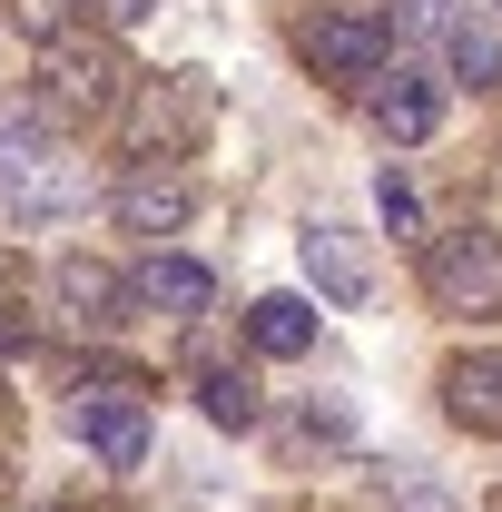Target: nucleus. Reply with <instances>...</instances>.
Returning <instances> with one entry per match:
<instances>
[{"mask_svg":"<svg viewBox=\"0 0 502 512\" xmlns=\"http://www.w3.org/2000/svg\"><path fill=\"white\" fill-rule=\"evenodd\" d=\"M424 296L434 316H502V227H443L424 237Z\"/></svg>","mask_w":502,"mask_h":512,"instance_id":"obj_4","label":"nucleus"},{"mask_svg":"<svg viewBox=\"0 0 502 512\" xmlns=\"http://www.w3.org/2000/svg\"><path fill=\"white\" fill-rule=\"evenodd\" d=\"M247 345L256 355H306L315 345V306L306 296H256L247 306Z\"/></svg>","mask_w":502,"mask_h":512,"instance_id":"obj_14","label":"nucleus"},{"mask_svg":"<svg viewBox=\"0 0 502 512\" xmlns=\"http://www.w3.org/2000/svg\"><path fill=\"white\" fill-rule=\"evenodd\" d=\"M69 434L99 453L109 473H138V463H148V404H138L128 384L119 394H79V404H69Z\"/></svg>","mask_w":502,"mask_h":512,"instance_id":"obj_6","label":"nucleus"},{"mask_svg":"<svg viewBox=\"0 0 502 512\" xmlns=\"http://www.w3.org/2000/svg\"><path fill=\"white\" fill-rule=\"evenodd\" d=\"M197 414H207V424H227V434H247L256 414H266V394H256L237 365H207V375H197Z\"/></svg>","mask_w":502,"mask_h":512,"instance_id":"obj_15","label":"nucleus"},{"mask_svg":"<svg viewBox=\"0 0 502 512\" xmlns=\"http://www.w3.org/2000/svg\"><path fill=\"white\" fill-rule=\"evenodd\" d=\"M375 207H384V227H394V237H414V217H424V207H414V188H404L394 168L375 178Z\"/></svg>","mask_w":502,"mask_h":512,"instance_id":"obj_18","label":"nucleus"},{"mask_svg":"<svg viewBox=\"0 0 502 512\" xmlns=\"http://www.w3.org/2000/svg\"><path fill=\"white\" fill-rule=\"evenodd\" d=\"M119 119H128V158H188L197 138L217 128V79H207V69H168V79H138Z\"/></svg>","mask_w":502,"mask_h":512,"instance_id":"obj_3","label":"nucleus"},{"mask_svg":"<svg viewBox=\"0 0 502 512\" xmlns=\"http://www.w3.org/2000/svg\"><path fill=\"white\" fill-rule=\"evenodd\" d=\"M148 10H158V0H99V20H109V30H138Z\"/></svg>","mask_w":502,"mask_h":512,"instance_id":"obj_19","label":"nucleus"},{"mask_svg":"<svg viewBox=\"0 0 502 512\" xmlns=\"http://www.w3.org/2000/svg\"><path fill=\"white\" fill-rule=\"evenodd\" d=\"M483 512H502V493H493V503H483Z\"/></svg>","mask_w":502,"mask_h":512,"instance_id":"obj_20","label":"nucleus"},{"mask_svg":"<svg viewBox=\"0 0 502 512\" xmlns=\"http://www.w3.org/2000/svg\"><path fill=\"white\" fill-rule=\"evenodd\" d=\"M443 69H453L463 89H502V20L493 10H463V20L443 30Z\"/></svg>","mask_w":502,"mask_h":512,"instance_id":"obj_11","label":"nucleus"},{"mask_svg":"<svg viewBox=\"0 0 502 512\" xmlns=\"http://www.w3.org/2000/svg\"><path fill=\"white\" fill-rule=\"evenodd\" d=\"M453 20H463V0H394V30L404 40H443Z\"/></svg>","mask_w":502,"mask_h":512,"instance_id":"obj_17","label":"nucleus"},{"mask_svg":"<svg viewBox=\"0 0 502 512\" xmlns=\"http://www.w3.org/2000/svg\"><path fill=\"white\" fill-rule=\"evenodd\" d=\"M207 296H217V276L197 256H148L138 266V306H158V316H207Z\"/></svg>","mask_w":502,"mask_h":512,"instance_id":"obj_12","label":"nucleus"},{"mask_svg":"<svg viewBox=\"0 0 502 512\" xmlns=\"http://www.w3.org/2000/svg\"><path fill=\"white\" fill-rule=\"evenodd\" d=\"M394 10H375V0H345V10H315V20H296V60L315 69V79H384L394 69Z\"/></svg>","mask_w":502,"mask_h":512,"instance_id":"obj_5","label":"nucleus"},{"mask_svg":"<svg viewBox=\"0 0 502 512\" xmlns=\"http://www.w3.org/2000/svg\"><path fill=\"white\" fill-rule=\"evenodd\" d=\"M128 89H138V79H128L119 40H79V30H69V40H50V50H40V109H50L60 128L119 119Z\"/></svg>","mask_w":502,"mask_h":512,"instance_id":"obj_2","label":"nucleus"},{"mask_svg":"<svg viewBox=\"0 0 502 512\" xmlns=\"http://www.w3.org/2000/svg\"><path fill=\"white\" fill-rule=\"evenodd\" d=\"M50 296H60V306H69L79 325H109L128 286L109 276V266H99V256H60V266H50Z\"/></svg>","mask_w":502,"mask_h":512,"instance_id":"obj_13","label":"nucleus"},{"mask_svg":"<svg viewBox=\"0 0 502 512\" xmlns=\"http://www.w3.org/2000/svg\"><path fill=\"white\" fill-rule=\"evenodd\" d=\"M296 256H306V286L325 296V306H365V296H375V256H365V237H345V227H306Z\"/></svg>","mask_w":502,"mask_h":512,"instance_id":"obj_8","label":"nucleus"},{"mask_svg":"<svg viewBox=\"0 0 502 512\" xmlns=\"http://www.w3.org/2000/svg\"><path fill=\"white\" fill-rule=\"evenodd\" d=\"M443 414H453L463 434L502 444V345H473V355L443 365Z\"/></svg>","mask_w":502,"mask_h":512,"instance_id":"obj_9","label":"nucleus"},{"mask_svg":"<svg viewBox=\"0 0 502 512\" xmlns=\"http://www.w3.org/2000/svg\"><path fill=\"white\" fill-rule=\"evenodd\" d=\"M89 207V168L50 138V109H0V217L60 227Z\"/></svg>","mask_w":502,"mask_h":512,"instance_id":"obj_1","label":"nucleus"},{"mask_svg":"<svg viewBox=\"0 0 502 512\" xmlns=\"http://www.w3.org/2000/svg\"><path fill=\"white\" fill-rule=\"evenodd\" d=\"M188 207H197V188L178 178V168H158V158H138L119 188H109V217H119L128 237H178Z\"/></svg>","mask_w":502,"mask_h":512,"instance_id":"obj_7","label":"nucleus"},{"mask_svg":"<svg viewBox=\"0 0 502 512\" xmlns=\"http://www.w3.org/2000/svg\"><path fill=\"white\" fill-rule=\"evenodd\" d=\"M0 20H10L20 40H40V50H50V40L79 30V0H0Z\"/></svg>","mask_w":502,"mask_h":512,"instance_id":"obj_16","label":"nucleus"},{"mask_svg":"<svg viewBox=\"0 0 502 512\" xmlns=\"http://www.w3.org/2000/svg\"><path fill=\"white\" fill-rule=\"evenodd\" d=\"M375 128L394 138V148H424L443 128V89L424 79V69H384L375 79Z\"/></svg>","mask_w":502,"mask_h":512,"instance_id":"obj_10","label":"nucleus"}]
</instances>
